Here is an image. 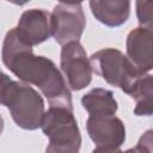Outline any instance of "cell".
Listing matches in <instances>:
<instances>
[{
  "instance_id": "6da1fadb",
  "label": "cell",
  "mask_w": 153,
  "mask_h": 153,
  "mask_svg": "<svg viewBox=\"0 0 153 153\" xmlns=\"http://www.w3.org/2000/svg\"><path fill=\"white\" fill-rule=\"evenodd\" d=\"M2 62L22 82L37 86L50 106L73 109L71 91L55 63L32 53V47L22 39L17 29H11L1 49Z\"/></svg>"
},
{
  "instance_id": "30bf717a",
  "label": "cell",
  "mask_w": 153,
  "mask_h": 153,
  "mask_svg": "<svg viewBox=\"0 0 153 153\" xmlns=\"http://www.w3.org/2000/svg\"><path fill=\"white\" fill-rule=\"evenodd\" d=\"M92 14L102 24L115 27L124 24L130 14V2L123 0L90 1Z\"/></svg>"
},
{
  "instance_id": "5b68a950",
  "label": "cell",
  "mask_w": 153,
  "mask_h": 153,
  "mask_svg": "<svg viewBox=\"0 0 153 153\" xmlns=\"http://www.w3.org/2000/svg\"><path fill=\"white\" fill-rule=\"evenodd\" d=\"M86 25V19L80 2L55 5L50 13V31L54 39L65 45L69 42L79 41Z\"/></svg>"
},
{
  "instance_id": "3957f363",
  "label": "cell",
  "mask_w": 153,
  "mask_h": 153,
  "mask_svg": "<svg viewBox=\"0 0 153 153\" xmlns=\"http://www.w3.org/2000/svg\"><path fill=\"white\" fill-rule=\"evenodd\" d=\"M41 128L49 137L45 153H79L81 135L73 109L49 106L44 112Z\"/></svg>"
},
{
  "instance_id": "8992f818",
  "label": "cell",
  "mask_w": 153,
  "mask_h": 153,
  "mask_svg": "<svg viewBox=\"0 0 153 153\" xmlns=\"http://www.w3.org/2000/svg\"><path fill=\"white\" fill-rule=\"evenodd\" d=\"M60 66L71 90L80 91L90 85L92 80V68L90 59L79 41L62 45Z\"/></svg>"
},
{
  "instance_id": "7c38bea8",
  "label": "cell",
  "mask_w": 153,
  "mask_h": 153,
  "mask_svg": "<svg viewBox=\"0 0 153 153\" xmlns=\"http://www.w3.org/2000/svg\"><path fill=\"white\" fill-rule=\"evenodd\" d=\"M153 79L151 74L141 76L128 93L136 103L134 114L137 116H151L152 115V85Z\"/></svg>"
},
{
  "instance_id": "2e32d148",
  "label": "cell",
  "mask_w": 153,
  "mask_h": 153,
  "mask_svg": "<svg viewBox=\"0 0 153 153\" xmlns=\"http://www.w3.org/2000/svg\"><path fill=\"white\" fill-rule=\"evenodd\" d=\"M2 130H4V118H2V116L0 115V135H1Z\"/></svg>"
},
{
  "instance_id": "52a82bcc",
  "label": "cell",
  "mask_w": 153,
  "mask_h": 153,
  "mask_svg": "<svg viewBox=\"0 0 153 153\" xmlns=\"http://www.w3.org/2000/svg\"><path fill=\"white\" fill-rule=\"evenodd\" d=\"M88 136L97 147L120 148L126 140L123 122L114 116H88L86 122Z\"/></svg>"
},
{
  "instance_id": "5bb4252c",
  "label": "cell",
  "mask_w": 153,
  "mask_h": 153,
  "mask_svg": "<svg viewBox=\"0 0 153 153\" xmlns=\"http://www.w3.org/2000/svg\"><path fill=\"white\" fill-rule=\"evenodd\" d=\"M122 153H152V130L148 129L139 140L135 147Z\"/></svg>"
},
{
  "instance_id": "9c48e42d",
  "label": "cell",
  "mask_w": 153,
  "mask_h": 153,
  "mask_svg": "<svg viewBox=\"0 0 153 153\" xmlns=\"http://www.w3.org/2000/svg\"><path fill=\"white\" fill-rule=\"evenodd\" d=\"M16 29L22 39L29 45L41 44L51 36L50 13L41 8L27 10L20 16Z\"/></svg>"
},
{
  "instance_id": "4fadbf2b",
  "label": "cell",
  "mask_w": 153,
  "mask_h": 153,
  "mask_svg": "<svg viewBox=\"0 0 153 153\" xmlns=\"http://www.w3.org/2000/svg\"><path fill=\"white\" fill-rule=\"evenodd\" d=\"M136 16L142 27L152 30L153 2L152 1H137L136 2Z\"/></svg>"
},
{
  "instance_id": "277c9868",
  "label": "cell",
  "mask_w": 153,
  "mask_h": 153,
  "mask_svg": "<svg viewBox=\"0 0 153 153\" xmlns=\"http://www.w3.org/2000/svg\"><path fill=\"white\" fill-rule=\"evenodd\" d=\"M92 72L102 76L109 85L120 87L124 93H129L134 84L143 75L120 50L104 48L90 57Z\"/></svg>"
},
{
  "instance_id": "9a60e30c",
  "label": "cell",
  "mask_w": 153,
  "mask_h": 153,
  "mask_svg": "<svg viewBox=\"0 0 153 153\" xmlns=\"http://www.w3.org/2000/svg\"><path fill=\"white\" fill-rule=\"evenodd\" d=\"M92 153H122L120 148H105V147H96Z\"/></svg>"
},
{
  "instance_id": "8fae6325",
  "label": "cell",
  "mask_w": 153,
  "mask_h": 153,
  "mask_svg": "<svg viewBox=\"0 0 153 153\" xmlns=\"http://www.w3.org/2000/svg\"><path fill=\"white\" fill-rule=\"evenodd\" d=\"M84 109L90 116H114L117 111V102L114 93L105 88H93L81 98Z\"/></svg>"
},
{
  "instance_id": "7a4b0ae2",
  "label": "cell",
  "mask_w": 153,
  "mask_h": 153,
  "mask_svg": "<svg viewBox=\"0 0 153 153\" xmlns=\"http://www.w3.org/2000/svg\"><path fill=\"white\" fill-rule=\"evenodd\" d=\"M0 104L5 105L16 124L26 130L41 127L44 103L39 93L30 85L12 80L0 71Z\"/></svg>"
},
{
  "instance_id": "ba28073f",
  "label": "cell",
  "mask_w": 153,
  "mask_h": 153,
  "mask_svg": "<svg viewBox=\"0 0 153 153\" xmlns=\"http://www.w3.org/2000/svg\"><path fill=\"white\" fill-rule=\"evenodd\" d=\"M127 57L143 74L153 68V36L152 30L142 26L131 30L127 36Z\"/></svg>"
}]
</instances>
